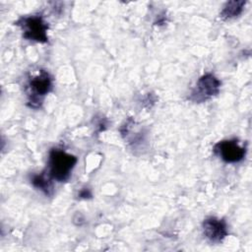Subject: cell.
Masks as SVG:
<instances>
[{
    "instance_id": "cell-1",
    "label": "cell",
    "mask_w": 252,
    "mask_h": 252,
    "mask_svg": "<svg viewBox=\"0 0 252 252\" xmlns=\"http://www.w3.org/2000/svg\"><path fill=\"white\" fill-rule=\"evenodd\" d=\"M78 159L75 156L66 153L63 150L52 149L48 157V174L54 180L59 182L66 181L75 167Z\"/></svg>"
},
{
    "instance_id": "cell-2",
    "label": "cell",
    "mask_w": 252,
    "mask_h": 252,
    "mask_svg": "<svg viewBox=\"0 0 252 252\" xmlns=\"http://www.w3.org/2000/svg\"><path fill=\"white\" fill-rule=\"evenodd\" d=\"M15 24L21 27L24 38L36 42L48 41V25L44 22L41 16L32 15L28 17H22Z\"/></svg>"
},
{
    "instance_id": "cell-3",
    "label": "cell",
    "mask_w": 252,
    "mask_h": 252,
    "mask_svg": "<svg viewBox=\"0 0 252 252\" xmlns=\"http://www.w3.org/2000/svg\"><path fill=\"white\" fill-rule=\"evenodd\" d=\"M52 90V79L50 75L40 70L35 76L30 79L28 85L29 105L32 108H37L42 103V98Z\"/></svg>"
},
{
    "instance_id": "cell-4",
    "label": "cell",
    "mask_w": 252,
    "mask_h": 252,
    "mask_svg": "<svg viewBox=\"0 0 252 252\" xmlns=\"http://www.w3.org/2000/svg\"><path fill=\"white\" fill-rule=\"evenodd\" d=\"M214 152L223 161L234 163L244 158L246 150L244 147H241L235 140H223L215 145Z\"/></svg>"
},
{
    "instance_id": "cell-5",
    "label": "cell",
    "mask_w": 252,
    "mask_h": 252,
    "mask_svg": "<svg viewBox=\"0 0 252 252\" xmlns=\"http://www.w3.org/2000/svg\"><path fill=\"white\" fill-rule=\"evenodd\" d=\"M220 88V82L217 77L211 73L205 74L198 80L196 89L192 93V97H194V100L196 101L208 99L218 94Z\"/></svg>"
},
{
    "instance_id": "cell-6",
    "label": "cell",
    "mask_w": 252,
    "mask_h": 252,
    "mask_svg": "<svg viewBox=\"0 0 252 252\" xmlns=\"http://www.w3.org/2000/svg\"><path fill=\"white\" fill-rule=\"evenodd\" d=\"M203 231L210 241L216 243L220 242L227 235L225 221L216 217H209L204 220Z\"/></svg>"
},
{
    "instance_id": "cell-7",
    "label": "cell",
    "mask_w": 252,
    "mask_h": 252,
    "mask_svg": "<svg viewBox=\"0 0 252 252\" xmlns=\"http://www.w3.org/2000/svg\"><path fill=\"white\" fill-rule=\"evenodd\" d=\"M51 177L50 175L45 173V172H41L39 174H33L31 178V182L32 184L41 190L45 195H51L52 191H53V185L51 182Z\"/></svg>"
},
{
    "instance_id": "cell-8",
    "label": "cell",
    "mask_w": 252,
    "mask_h": 252,
    "mask_svg": "<svg viewBox=\"0 0 252 252\" xmlns=\"http://www.w3.org/2000/svg\"><path fill=\"white\" fill-rule=\"evenodd\" d=\"M245 3L246 2L243 0H237V1L234 0V1L227 2L220 14V18L222 20H227V19H232L239 16L243 11Z\"/></svg>"
},
{
    "instance_id": "cell-9",
    "label": "cell",
    "mask_w": 252,
    "mask_h": 252,
    "mask_svg": "<svg viewBox=\"0 0 252 252\" xmlns=\"http://www.w3.org/2000/svg\"><path fill=\"white\" fill-rule=\"evenodd\" d=\"M79 196H80V198L87 199V198H91V197H92V193H91L90 189H88V188H83V189L80 191Z\"/></svg>"
}]
</instances>
